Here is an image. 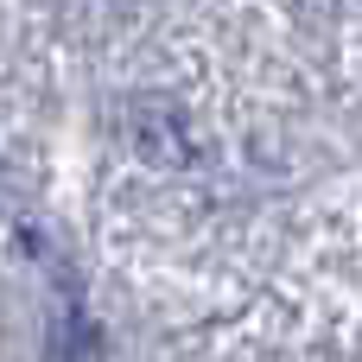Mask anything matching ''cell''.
<instances>
[{
  "instance_id": "6da1fadb",
  "label": "cell",
  "mask_w": 362,
  "mask_h": 362,
  "mask_svg": "<svg viewBox=\"0 0 362 362\" xmlns=\"http://www.w3.org/2000/svg\"><path fill=\"white\" fill-rule=\"evenodd\" d=\"M51 362H102V331L83 312H64V325L51 337Z\"/></svg>"
}]
</instances>
